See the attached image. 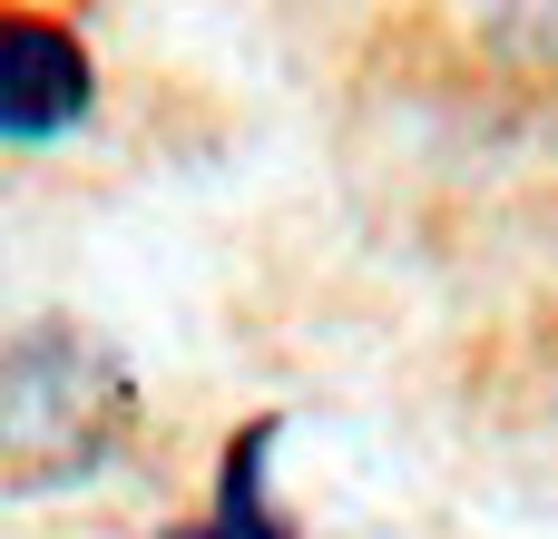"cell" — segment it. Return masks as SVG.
<instances>
[{"label":"cell","mask_w":558,"mask_h":539,"mask_svg":"<svg viewBox=\"0 0 558 539\" xmlns=\"http://www.w3.org/2000/svg\"><path fill=\"white\" fill-rule=\"evenodd\" d=\"M128 422L137 383L88 324H20L0 344V491H69L108 471Z\"/></svg>","instance_id":"6da1fadb"},{"label":"cell","mask_w":558,"mask_h":539,"mask_svg":"<svg viewBox=\"0 0 558 539\" xmlns=\"http://www.w3.org/2000/svg\"><path fill=\"white\" fill-rule=\"evenodd\" d=\"M88 49L39 20V10H0V137H59L88 118Z\"/></svg>","instance_id":"7a4b0ae2"},{"label":"cell","mask_w":558,"mask_h":539,"mask_svg":"<svg viewBox=\"0 0 558 539\" xmlns=\"http://www.w3.org/2000/svg\"><path fill=\"white\" fill-rule=\"evenodd\" d=\"M275 442H284V412H255V422L226 442V462H216V501H206L196 520L157 530V539H304L284 511H275V491H265V462H275Z\"/></svg>","instance_id":"3957f363"}]
</instances>
